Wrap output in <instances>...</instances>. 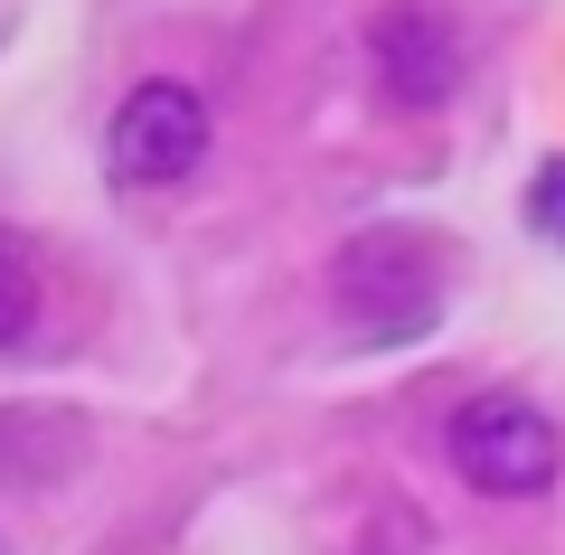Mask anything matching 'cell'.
<instances>
[{"label":"cell","instance_id":"277c9868","mask_svg":"<svg viewBox=\"0 0 565 555\" xmlns=\"http://www.w3.org/2000/svg\"><path fill=\"white\" fill-rule=\"evenodd\" d=\"M367 66H377V95L405 114H444L471 76V39L444 0H377L367 10Z\"/></svg>","mask_w":565,"mask_h":555},{"label":"cell","instance_id":"6da1fadb","mask_svg":"<svg viewBox=\"0 0 565 555\" xmlns=\"http://www.w3.org/2000/svg\"><path fill=\"white\" fill-rule=\"evenodd\" d=\"M330 301H340V330L359 349H405L444 320V274H434V245L405 236V226H367L340 245L330 264Z\"/></svg>","mask_w":565,"mask_h":555},{"label":"cell","instance_id":"5b68a950","mask_svg":"<svg viewBox=\"0 0 565 555\" xmlns=\"http://www.w3.org/2000/svg\"><path fill=\"white\" fill-rule=\"evenodd\" d=\"M29 339H39V264L0 236V357H20Z\"/></svg>","mask_w":565,"mask_h":555},{"label":"cell","instance_id":"8992f818","mask_svg":"<svg viewBox=\"0 0 565 555\" xmlns=\"http://www.w3.org/2000/svg\"><path fill=\"white\" fill-rule=\"evenodd\" d=\"M527 236H537V245H565V151L537 160V179H527Z\"/></svg>","mask_w":565,"mask_h":555},{"label":"cell","instance_id":"3957f363","mask_svg":"<svg viewBox=\"0 0 565 555\" xmlns=\"http://www.w3.org/2000/svg\"><path fill=\"white\" fill-rule=\"evenodd\" d=\"M207 95L180 76H141L132 95L114 104V122H104V179L114 189H170V179H189L207 160Z\"/></svg>","mask_w":565,"mask_h":555},{"label":"cell","instance_id":"7a4b0ae2","mask_svg":"<svg viewBox=\"0 0 565 555\" xmlns=\"http://www.w3.org/2000/svg\"><path fill=\"white\" fill-rule=\"evenodd\" d=\"M444 461L481 499H546L565 471V442L546 424V405H527V396H462L444 424Z\"/></svg>","mask_w":565,"mask_h":555},{"label":"cell","instance_id":"52a82bcc","mask_svg":"<svg viewBox=\"0 0 565 555\" xmlns=\"http://www.w3.org/2000/svg\"><path fill=\"white\" fill-rule=\"evenodd\" d=\"M367 555H386V536H377V546H367Z\"/></svg>","mask_w":565,"mask_h":555}]
</instances>
